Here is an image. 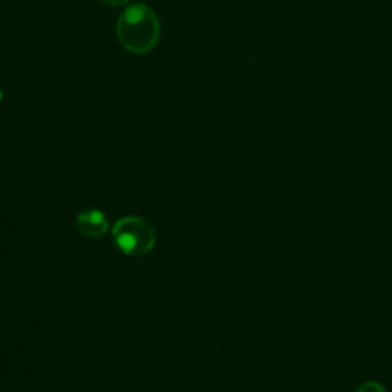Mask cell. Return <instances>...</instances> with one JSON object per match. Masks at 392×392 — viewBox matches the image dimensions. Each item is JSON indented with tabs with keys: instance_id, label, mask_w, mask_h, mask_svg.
I'll use <instances>...</instances> for the list:
<instances>
[{
	"instance_id": "4",
	"label": "cell",
	"mask_w": 392,
	"mask_h": 392,
	"mask_svg": "<svg viewBox=\"0 0 392 392\" xmlns=\"http://www.w3.org/2000/svg\"><path fill=\"white\" fill-rule=\"evenodd\" d=\"M356 392H386V391L383 389V386L379 385V383L368 382V383H365V385L359 386V389Z\"/></svg>"
},
{
	"instance_id": "3",
	"label": "cell",
	"mask_w": 392,
	"mask_h": 392,
	"mask_svg": "<svg viewBox=\"0 0 392 392\" xmlns=\"http://www.w3.org/2000/svg\"><path fill=\"white\" fill-rule=\"evenodd\" d=\"M77 227H79L80 233L92 240H98L107 232V219L104 214L100 210H88L79 214L77 218Z\"/></svg>"
},
{
	"instance_id": "5",
	"label": "cell",
	"mask_w": 392,
	"mask_h": 392,
	"mask_svg": "<svg viewBox=\"0 0 392 392\" xmlns=\"http://www.w3.org/2000/svg\"><path fill=\"white\" fill-rule=\"evenodd\" d=\"M106 5L109 6H121V5H126L129 0H102Z\"/></svg>"
},
{
	"instance_id": "2",
	"label": "cell",
	"mask_w": 392,
	"mask_h": 392,
	"mask_svg": "<svg viewBox=\"0 0 392 392\" xmlns=\"http://www.w3.org/2000/svg\"><path fill=\"white\" fill-rule=\"evenodd\" d=\"M112 235L117 247L129 256L148 255L155 247V228L143 218L127 217L120 219Z\"/></svg>"
},
{
	"instance_id": "1",
	"label": "cell",
	"mask_w": 392,
	"mask_h": 392,
	"mask_svg": "<svg viewBox=\"0 0 392 392\" xmlns=\"http://www.w3.org/2000/svg\"><path fill=\"white\" fill-rule=\"evenodd\" d=\"M117 36L127 51L149 52L155 48L159 38V22L149 6L136 3L126 8L120 15Z\"/></svg>"
},
{
	"instance_id": "6",
	"label": "cell",
	"mask_w": 392,
	"mask_h": 392,
	"mask_svg": "<svg viewBox=\"0 0 392 392\" xmlns=\"http://www.w3.org/2000/svg\"><path fill=\"white\" fill-rule=\"evenodd\" d=\"M0 102H2V91H0Z\"/></svg>"
}]
</instances>
